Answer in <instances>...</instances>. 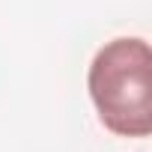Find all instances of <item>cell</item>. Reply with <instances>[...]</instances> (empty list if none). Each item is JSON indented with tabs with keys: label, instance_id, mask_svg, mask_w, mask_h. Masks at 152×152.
Masks as SVG:
<instances>
[{
	"label": "cell",
	"instance_id": "1",
	"mask_svg": "<svg viewBox=\"0 0 152 152\" xmlns=\"http://www.w3.org/2000/svg\"><path fill=\"white\" fill-rule=\"evenodd\" d=\"M99 122L116 137L152 134V51L140 36L102 45L87 72Z\"/></svg>",
	"mask_w": 152,
	"mask_h": 152
}]
</instances>
